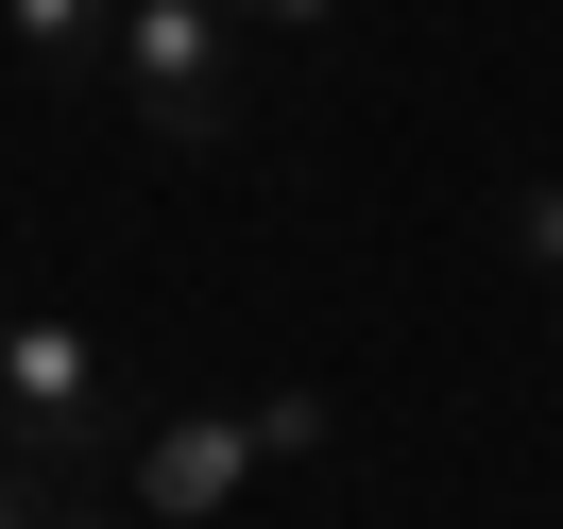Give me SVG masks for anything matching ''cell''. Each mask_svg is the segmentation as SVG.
<instances>
[{"instance_id": "3", "label": "cell", "mask_w": 563, "mask_h": 529, "mask_svg": "<svg viewBox=\"0 0 563 529\" xmlns=\"http://www.w3.org/2000/svg\"><path fill=\"white\" fill-rule=\"evenodd\" d=\"M240 478H256V427H240V410H172V427H137V513H154V529H206Z\"/></svg>"}, {"instance_id": "8", "label": "cell", "mask_w": 563, "mask_h": 529, "mask_svg": "<svg viewBox=\"0 0 563 529\" xmlns=\"http://www.w3.org/2000/svg\"><path fill=\"white\" fill-rule=\"evenodd\" d=\"M240 18H274V35H324V18H342V0H240Z\"/></svg>"}, {"instance_id": "7", "label": "cell", "mask_w": 563, "mask_h": 529, "mask_svg": "<svg viewBox=\"0 0 563 529\" xmlns=\"http://www.w3.org/2000/svg\"><path fill=\"white\" fill-rule=\"evenodd\" d=\"M52 495H69V478H35V461H0V529H52Z\"/></svg>"}, {"instance_id": "2", "label": "cell", "mask_w": 563, "mask_h": 529, "mask_svg": "<svg viewBox=\"0 0 563 529\" xmlns=\"http://www.w3.org/2000/svg\"><path fill=\"white\" fill-rule=\"evenodd\" d=\"M103 103H120V137H154V154H222L256 120V18L240 0H120Z\"/></svg>"}, {"instance_id": "1", "label": "cell", "mask_w": 563, "mask_h": 529, "mask_svg": "<svg viewBox=\"0 0 563 529\" xmlns=\"http://www.w3.org/2000/svg\"><path fill=\"white\" fill-rule=\"evenodd\" d=\"M137 359L103 342V324L69 308H18L0 324V461H35V478H103V461H137Z\"/></svg>"}, {"instance_id": "5", "label": "cell", "mask_w": 563, "mask_h": 529, "mask_svg": "<svg viewBox=\"0 0 563 529\" xmlns=\"http://www.w3.org/2000/svg\"><path fill=\"white\" fill-rule=\"evenodd\" d=\"M240 427H256V461H324V444H342L324 393H240Z\"/></svg>"}, {"instance_id": "9", "label": "cell", "mask_w": 563, "mask_h": 529, "mask_svg": "<svg viewBox=\"0 0 563 529\" xmlns=\"http://www.w3.org/2000/svg\"><path fill=\"white\" fill-rule=\"evenodd\" d=\"M52 529H120V513H86V495H52Z\"/></svg>"}, {"instance_id": "4", "label": "cell", "mask_w": 563, "mask_h": 529, "mask_svg": "<svg viewBox=\"0 0 563 529\" xmlns=\"http://www.w3.org/2000/svg\"><path fill=\"white\" fill-rule=\"evenodd\" d=\"M0 52L35 86H86L103 103V52H120V0H0Z\"/></svg>"}, {"instance_id": "6", "label": "cell", "mask_w": 563, "mask_h": 529, "mask_svg": "<svg viewBox=\"0 0 563 529\" xmlns=\"http://www.w3.org/2000/svg\"><path fill=\"white\" fill-rule=\"evenodd\" d=\"M512 240H529V256L563 274V172H547V188H512Z\"/></svg>"}]
</instances>
